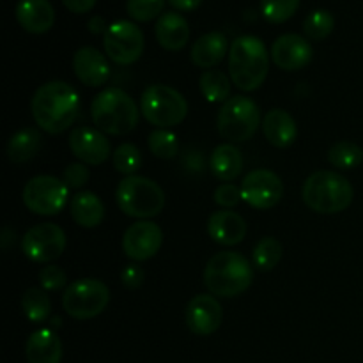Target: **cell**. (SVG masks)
Returning <instances> with one entry per match:
<instances>
[{
	"label": "cell",
	"instance_id": "6da1fadb",
	"mask_svg": "<svg viewBox=\"0 0 363 363\" xmlns=\"http://www.w3.org/2000/svg\"><path fill=\"white\" fill-rule=\"evenodd\" d=\"M80 108L78 92L66 82H48L34 92L30 101L32 117L43 131L57 135L74 123Z\"/></svg>",
	"mask_w": 363,
	"mask_h": 363
},
{
	"label": "cell",
	"instance_id": "7a4b0ae2",
	"mask_svg": "<svg viewBox=\"0 0 363 363\" xmlns=\"http://www.w3.org/2000/svg\"><path fill=\"white\" fill-rule=\"evenodd\" d=\"M269 69L266 45L255 35H240L229 48L230 82L245 92H252L264 84Z\"/></svg>",
	"mask_w": 363,
	"mask_h": 363
},
{
	"label": "cell",
	"instance_id": "3957f363",
	"mask_svg": "<svg viewBox=\"0 0 363 363\" xmlns=\"http://www.w3.org/2000/svg\"><path fill=\"white\" fill-rule=\"evenodd\" d=\"M254 280V268L240 252H218L204 268V284L209 293L234 298L245 293Z\"/></svg>",
	"mask_w": 363,
	"mask_h": 363
},
{
	"label": "cell",
	"instance_id": "277c9868",
	"mask_svg": "<svg viewBox=\"0 0 363 363\" xmlns=\"http://www.w3.org/2000/svg\"><path fill=\"white\" fill-rule=\"evenodd\" d=\"M91 117L99 131L121 137L135 130L140 112L128 92H124L123 89L110 87L92 99Z\"/></svg>",
	"mask_w": 363,
	"mask_h": 363
},
{
	"label": "cell",
	"instance_id": "5b68a950",
	"mask_svg": "<svg viewBox=\"0 0 363 363\" xmlns=\"http://www.w3.org/2000/svg\"><path fill=\"white\" fill-rule=\"evenodd\" d=\"M353 186L350 181L333 170H318L307 177L301 197L308 209L321 215L346 211L353 202Z\"/></svg>",
	"mask_w": 363,
	"mask_h": 363
},
{
	"label": "cell",
	"instance_id": "8992f818",
	"mask_svg": "<svg viewBox=\"0 0 363 363\" xmlns=\"http://www.w3.org/2000/svg\"><path fill=\"white\" fill-rule=\"evenodd\" d=\"M121 211L131 218H152L165 206V194L158 183L144 176H126L116 190Z\"/></svg>",
	"mask_w": 363,
	"mask_h": 363
},
{
	"label": "cell",
	"instance_id": "52a82bcc",
	"mask_svg": "<svg viewBox=\"0 0 363 363\" xmlns=\"http://www.w3.org/2000/svg\"><path fill=\"white\" fill-rule=\"evenodd\" d=\"M144 119L158 130L177 126L188 113V103L181 92L163 84L149 85L140 98Z\"/></svg>",
	"mask_w": 363,
	"mask_h": 363
},
{
	"label": "cell",
	"instance_id": "ba28073f",
	"mask_svg": "<svg viewBox=\"0 0 363 363\" xmlns=\"http://www.w3.org/2000/svg\"><path fill=\"white\" fill-rule=\"evenodd\" d=\"M261 124V112L254 99L247 96H234L227 99L216 117V126L222 138L229 142H247Z\"/></svg>",
	"mask_w": 363,
	"mask_h": 363
},
{
	"label": "cell",
	"instance_id": "9c48e42d",
	"mask_svg": "<svg viewBox=\"0 0 363 363\" xmlns=\"http://www.w3.org/2000/svg\"><path fill=\"white\" fill-rule=\"evenodd\" d=\"M110 301V291L101 280H74L62 296V308L78 321L92 319L101 314Z\"/></svg>",
	"mask_w": 363,
	"mask_h": 363
},
{
	"label": "cell",
	"instance_id": "30bf717a",
	"mask_svg": "<svg viewBox=\"0 0 363 363\" xmlns=\"http://www.w3.org/2000/svg\"><path fill=\"white\" fill-rule=\"evenodd\" d=\"M21 199L28 211L35 215L53 216L66 208L69 188L64 181L53 176H35L25 184Z\"/></svg>",
	"mask_w": 363,
	"mask_h": 363
},
{
	"label": "cell",
	"instance_id": "8fae6325",
	"mask_svg": "<svg viewBox=\"0 0 363 363\" xmlns=\"http://www.w3.org/2000/svg\"><path fill=\"white\" fill-rule=\"evenodd\" d=\"M103 46L110 60L121 66H130L144 53V34L133 21H113L103 34Z\"/></svg>",
	"mask_w": 363,
	"mask_h": 363
},
{
	"label": "cell",
	"instance_id": "7c38bea8",
	"mask_svg": "<svg viewBox=\"0 0 363 363\" xmlns=\"http://www.w3.org/2000/svg\"><path fill=\"white\" fill-rule=\"evenodd\" d=\"M21 250L34 262H52L66 250V234L55 223H39L25 233Z\"/></svg>",
	"mask_w": 363,
	"mask_h": 363
},
{
	"label": "cell",
	"instance_id": "4fadbf2b",
	"mask_svg": "<svg viewBox=\"0 0 363 363\" xmlns=\"http://www.w3.org/2000/svg\"><path fill=\"white\" fill-rule=\"evenodd\" d=\"M241 197L255 209H272L282 201L284 183L272 170H252L241 183Z\"/></svg>",
	"mask_w": 363,
	"mask_h": 363
},
{
	"label": "cell",
	"instance_id": "5bb4252c",
	"mask_svg": "<svg viewBox=\"0 0 363 363\" xmlns=\"http://www.w3.org/2000/svg\"><path fill=\"white\" fill-rule=\"evenodd\" d=\"M188 330L199 337H208L220 328L223 321L222 305L213 294H197L191 298L184 311Z\"/></svg>",
	"mask_w": 363,
	"mask_h": 363
},
{
	"label": "cell",
	"instance_id": "9a60e30c",
	"mask_svg": "<svg viewBox=\"0 0 363 363\" xmlns=\"http://www.w3.org/2000/svg\"><path fill=\"white\" fill-rule=\"evenodd\" d=\"M163 243V233L156 223L142 222L133 223L123 236V250L133 261H147L155 257Z\"/></svg>",
	"mask_w": 363,
	"mask_h": 363
},
{
	"label": "cell",
	"instance_id": "2e32d148",
	"mask_svg": "<svg viewBox=\"0 0 363 363\" xmlns=\"http://www.w3.org/2000/svg\"><path fill=\"white\" fill-rule=\"evenodd\" d=\"M69 149L85 165H101L112 155V147L105 133L91 126H78L71 131Z\"/></svg>",
	"mask_w": 363,
	"mask_h": 363
},
{
	"label": "cell",
	"instance_id": "e0dca14e",
	"mask_svg": "<svg viewBox=\"0 0 363 363\" xmlns=\"http://www.w3.org/2000/svg\"><path fill=\"white\" fill-rule=\"evenodd\" d=\"M314 57L308 39L298 34H284L272 45V59L280 69L298 71L308 66Z\"/></svg>",
	"mask_w": 363,
	"mask_h": 363
},
{
	"label": "cell",
	"instance_id": "ac0fdd59",
	"mask_svg": "<svg viewBox=\"0 0 363 363\" xmlns=\"http://www.w3.org/2000/svg\"><path fill=\"white\" fill-rule=\"evenodd\" d=\"M73 71L78 80L87 87H101L112 74L106 57L92 46L77 50L73 55Z\"/></svg>",
	"mask_w": 363,
	"mask_h": 363
},
{
	"label": "cell",
	"instance_id": "d6986e66",
	"mask_svg": "<svg viewBox=\"0 0 363 363\" xmlns=\"http://www.w3.org/2000/svg\"><path fill=\"white\" fill-rule=\"evenodd\" d=\"M16 20L30 34H45L55 23V9L50 0H20L16 4Z\"/></svg>",
	"mask_w": 363,
	"mask_h": 363
},
{
	"label": "cell",
	"instance_id": "ffe728a7",
	"mask_svg": "<svg viewBox=\"0 0 363 363\" xmlns=\"http://www.w3.org/2000/svg\"><path fill=\"white\" fill-rule=\"evenodd\" d=\"M208 233L218 245L234 247L247 236V222L234 211H216L209 216Z\"/></svg>",
	"mask_w": 363,
	"mask_h": 363
},
{
	"label": "cell",
	"instance_id": "44dd1931",
	"mask_svg": "<svg viewBox=\"0 0 363 363\" xmlns=\"http://www.w3.org/2000/svg\"><path fill=\"white\" fill-rule=\"evenodd\" d=\"M155 35L162 48L169 52H179L190 39V27L179 13H163L156 20Z\"/></svg>",
	"mask_w": 363,
	"mask_h": 363
},
{
	"label": "cell",
	"instance_id": "7402d4cb",
	"mask_svg": "<svg viewBox=\"0 0 363 363\" xmlns=\"http://www.w3.org/2000/svg\"><path fill=\"white\" fill-rule=\"evenodd\" d=\"M262 131H264L266 140L279 149L289 147L298 138L296 121L289 112L280 108L269 110L266 113L262 119Z\"/></svg>",
	"mask_w": 363,
	"mask_h": 363
},
{
	"label": "cell",
	"instance_id": "603a6c76",
	"mask_svg": "<svg viewBox=\"0 0 363 363\" xmlns=\"http://www.w3.org/2000/svg\"><path fill=\"white\" fill-rule=\"evenodd\" d=\"M227 48H230V46L227 43L225 34L218 30L208 32V34L201 35L191 46V60H194L195 66L208 71L218 66L225 59Z\"/></svg>",
	"mask_w": 363,
	"mask_h": 363
},
{
	"label": "cell",
	"instance_id": "cb8c5ba5",
	"mask_svg": "<svg viewBox=\"0 0 363 363\" xmlns=\"http://www.w3.org/2000/svg\"><path fill=\"white\" fill-rule=\"evenodd\" d=\"M25 357L28 363H60L62 344L52 330H38L27 339Z\"/></svg>",
	"mask_w": 363,
	"mask_h": 363
},
{
	"label": "cell",
	"instance_id": "d4e9b609",
	"mask_svg": "<svg viewBox=\"0 0 363 363\" xmlns=\"http://www.w3.org/2000/svg\"><path fill=\"white\" fill-rule=\"evenodd\" d=\"M69 213L77 225L92 229V227H98L103 222L105 206H103L101 199L92 194V191H78L71 199Z\"/></svg>",
	"mask_w": 363,
	"mask_h": 363
},
{
	"label": "cell",
	"instance_id": "484cf974",
	"mask_svg": "<svg viewBox=\"0 0 363 363\" xmlns=\"http://www.w3.org/2000/svg\"><path fill=\"white\" fill-rule=\"evenodd\" d=\"M209 165H211L213 176L218 177L223 183H230L241 174L243 158H241V152L236 145L222 144L215 147Z\"/></svg>",
	"mask_w": 363,
	"mask_h": 363
},
{
	"label": "cell",
	"instance_id": "4316f807",
	"mask_svg": "<svg viewBox=\"0 0 363 363\" xmlns=\"http://www.w3.org/2000/svg\"><path fill=\"white\" fill-rule=\"evenodd\" d=\"M43 145L41 133L35 128H21L16 133L11 135L7 142V158L11 163H27L34 158Z\"/></svg>",
	"mask_w": 363,
	"mask_h": 363
},
{
	"label": "cell",
	"instance_id": "83f0119b",
	"mask_svg": "<svg viewBox=\"0 0 363 363\" xmlns=\"http://www.w3.org/2000/svg\"><path fill=\"white\" fill-rule=\"evenodd\" d=\"M199 87L209 103H225L230 94V80L220 69L204 71L199 78Z\"/></svg>",
	"mask_w": 363,
	"mask_h": 363
},
{
	"label": "cell",
	"instance_id": "f1b7e54d",
	"mask_svg": "<svg viewBox=\"0 0 363 363\" xmlns=\"http://www.w3.org/2000/svg\"><path fill=\"white\" fill-rule=\"evenodd\" d=\"M21 308H23L25 318L38 325V323L48 319L50 312H52V301L45 291L32 287V289L25 291L23 298H21Z\"/></svg>",
	"mask_w": 363,
	"mask_h": 363
},
{
	"label": "cell",
	"instance_id": "f546056e",
	"mask_svg": "<svg viewBox=\"0 0 363 363\" xmlns=\"http://www.w3.org/2000/svg\"><path fill=\"white\" fill-rule=\"evenodd\" d=\"M328 162L335 169L340 170H353L363 162V151L360 145L350 140H340L332 145L328 151Z\"/></svg>",
	"mask_w": 363,
	"mask_h": 363
},
{
	"label": "cell",
	"instance_id": "4dcf8cb0",
	"mask_svg": "<svg viewBox=\"0 0 363 363\" xmlns=\"http://www.w3.org/2000/svg\"><path fill=\"white\" fill-rule=\"evenodd\" d=\"M284 254V247L277 238H262L259 243L254 247V266L261 272H272L277 268Z\"/></svg>",
	"mask_w": 363,
	"mask_h": 363
},
{
	"label": "cell",
	"instance_id": "1f68e13d",
	"mask_svg": "<svg viewBox=\"0 0 363 363\" xmlns=\"http://www.w3.org/2000/svg\"><path fill=\"white\" fill-rule=\"evenodd\" d=\"M335 27V18L330 11L318 9L308 14L303 21V32L311 41H323L328 38Z\"/></svg>",
	"mask_w": 363,
	"mask_h": 363
},
{
	"label": "cell",
	"instance_id": "d6a6232c",
	"mask_svg": "<svg viewBox=\"0 0 363 363\" xmlns=\"http://www.w3.org/2000/svg\"><path fill=\"white\" fill-rule=\"evenodd\" d=\"M113 169L124 176H135L142 165V155L137 145L133 144H121L112 155Z\"/></svg>",
	"mask_w": 363,
	"mask_h": 363
},
{
	"label": "cell",
	"instance_id": "836d02e7",
	"mask_svg": "<svg viewBox=\"0 0 363 363\" xmlns=\"http://www.w3.org/2000/svg\"><path fill=\"white\" fill-rule=\"evenodd\" d=\"M149 149L156 158L172 160L179 152L177 137L169 130H155L149 135Z\"/></svg>",
	"mask_w": 363,
	"mask_h": 363
},
{
	"label": "cell",
	"instance_id": "e575fe53",
	"mask_svg": "<svg viewBox=\"0 0 363 363\" xmlns=\"http://www.w3.org/2000/svg\"><path fill=\"white\" fill-rule=\"evenodd\" d=\"M300 0H261L262 16L269 23H284L296 14Z\"/></svg>",
	"mask_w": 363,
	"mask_h": 363
},
{
	"label": "cell",
	"instance_id": "d590c367",
	"mask_svg": "<svg viewBox=\"0 0 363 363\" xmlns=\"http://www.w3.org/2000/svg\"><path fill=\"white\" fill-rule=\"evenodd\" d=\"M165 0H126V11L135 21H151L162 16Z\"/></svg>",
	"mask_w": 363,
	"mask_h": 363
},
{
	"label": "cell",
	"instance_id": "8d00e7d4",
	"mask_svg": "<svg viewBox=\"0 0 363 363\" xmlns=\"http://www.w3.org/2000/svg\"><path fill=\"white\" fill-rule=\"evenodd\" d=\"M39 284L45 291H60L67 284L66 272L59 266H46L39 272Z\"/></svg>",
	"mask_w": 363,
	"mask_h": 363
},
{
	"label": "cell",
	"instance_id": "74e56055",
	"mask_svg": "<svg viewBox=\"0 0 363 363\" xmlns=\"http://www.w3.org/2000/svg\"><path fill=\"white\" fill-rule=\"evenodd\" d=\"M213 199H215V202L220 206V208L230 209V208H236L243 197H241V188H238L236 184L233 183H223L216 188Z\"/></svg>",
	"mask_w": 363,
	"mask_h": 363
},
{
	"label": "cell",
	"instance_id": "f35d334b",
	"mask_svg": "<svg viewBox=\"0 0 363 363\" xmlns=\"http://www.w3.org/2000/svg\"><path fill=\"white\" fill-rule=\"evenodd\" d=\"M89 176L91 174H89V169L85 167V163H71V165H67L64 169L62 181L71 190H78V188H82L87 183Z\"/></svg>",
	"mask_w": 363,
	"mask_h": 363
},
{
	"label": "cell",
	"instance_id": "ab89813d",
	"mask_svg": "<svg viewBox=\"0 0 363 363\" xmlns=\"http://www.w3.org/2000/svg\"><path fill=\"white\" fill-rule=\"evenodd\" d=\"M121 280H123L124 287H128V289H138L144 282V272L137 264H130L121 273Z\"/></svg>",
	"mask_w": 363,
	"mask_h": 363
},
{
	"label": "cell",
	"instance_id": "60d3db41",
	"mask_svg": "<svg viewBox=\"0 0 363 363\" xmlns=\"http://www.w3.org/2000/svg\"><path fill=\"white\" fill-rule=\"evenodd\" d=\"M96 2H98V0H62L66 9H69L71 13L74 14L89 13V11L94 9Z\"/></svg>",
	"mask_w": 363,
	"mask_h": 363
},
{
	"label": "cell",
	"instance_id": "b9f144b4",
	"mask_svg": "<svg viewBox=\"0 0 363 363\" xmlns=\"http://www.w3.org/2000/svg\"><path fill=\"white\" fill-rule=\"evenodd\" d=\"M183 165H186V169L191 172H201L204 169V158H202L201 152L191 151L188 152L186 158H183Z\"/></svg>",
	"mask_w": 363,
	"mask_h": 363
},
{
	"label": "cell",
	"instance_id": "7bdbcfd3",
	"mask_svg": "<svg viewBox=\"0 0 363 363\" xmlns=\"http://www.w3.org/2000/svg\"><path fill=\"white\" fill-rule=\"evenodd\" d=\"M202 2H204V0H169V4L174 7V9L184 11V13H186V11L197 9Z\"/></svg>",
	"mask_w": 363,
	"mask_h": 363
},
{
	"label": "cell",
	"instance_id": "ee69618b",
	"mask_svg": "<svg viewBox=\"0 0 363 363\" xmlns=\"http://www.w3.org/2000/svg\"><path fill=\"white\" fill-rule=\"evenodd\" d=\"M106 28H108V25H105V20H103L101 16H94L91 21H89V30L92 32V34H105Z\"/></svg>",
	"mask_w": 363,
	"mask_h": 363
},
{
	"label": "cell",
	"instance_id": "f6af8a7d",
	"mask_svg": "<svg viewBox=\"0 0 363 363\" xmlns=\"http://www.w3.org/2000/svg\"><path fill=\"white\" fill-rule=\"evenodd\" d=\"M13 240H16V233H13L9 227H6V229L2 230V241H0V245H2L4 250H7V248H9V245L13 243Z\"/></svg>",
	"mask_w": 363,
	"mask_h": 363
}]
</instances>
